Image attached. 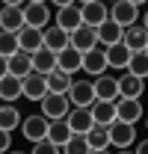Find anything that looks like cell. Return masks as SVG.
<instances>
[{"mask_svg":"<svg viewBox=\"0 0 148 154\" xmlns=\"http://www.w3.org/2000/svg\"><path fill=\"white\" fill-rule=\"evenodd\" d=\"M39 104H42V113L48 116V119H65L68 110H71V98H68V92H48Z\"/></svg>","mask_w":148,"mask_h":154,"instance_id":"6da1fadb","label":"cell"},{"mask_svg":"<svg viewBox=\"0 0 148 154\" xmlns=\"http://www.w3.org/2000/svg\"><path fill=\"white\" fill-rule=\"evenodd\" d=\"M21 92L27 101H42V98L48 95V74H42V71H30V74L21 77Z\"/></svg>","mask_w":148,"mask_h":154,"instance_id":"7a4b0ae2","label":"cell"},{"mask_svg":"<svg viewBox=\"0 0 148 154\" xmlns=\"http://www.w3.org/2000/svg\"><path fill=\"white\" fill-rule=\"evenodd\" d=\"M48 128H51V119L45 113H33V116H24L21 119V134L27 142H36L42 136H48Z\"/></svg>","mask_w":148,"mask_h":154,"instance_id":"3957f363","label":"cell"},{"mask_svg":"<svg viewBox=\"0 0 148 154\" xmlns=\"http://www.w3.org/2000/svg\"><path fill=\"white\" fill-rule=\"evenodd\" d=\"M136 142V125L116 119L110 125V148H130Z\"/></svg>","mask_w":148,"mask_h":154,"instance_id":"277c9868","label":"cell"},{"mask_svg":"<svg viewBox=\"0 0 148 154\" xmlns=\"http://www.w3.org/2000/svg\"><path fill=\"white\" fill-rule=\"evenodd\" d=\"M107 68H110V62H107V48H104V45H95L92 51L83 54V68H80V71H86L89 77L104 74Z\"/></svg>","mask_w":148,"mask_h":154,"instance_id":"5b68a950","label":"cell"},{"mask_svg":"<svg viewBox=\"0 0 148 154\" xmlns=\"http://www.w3.org/2000/svg\"><path fill=\"white\" fill-rule=\"evenodd\" d=\"M142 116H145V110H142V98H122V95L116 98V119L136 125Z\"/></svg>","mask_w":148,"mask_h":154,"instance_id":"8992f818","label":"cell"},{"mask_svg":"<svg viewBox=\"0 0 148 154\" xmlns=\"http://www.w3.org/2000/svg\"><path fill=\"white\" fill-rule=\"evenodd\" d=\"M54 24H59L62 30H77L80 24H83V6L80 3H68V6H59L54 12Z\"/></svg>","mask_w":148,"mask_h":154,"instance_id":"52a82bcc","label":"cell"},{"mask_svg":"<svg viewBox=\"0 0 148 154\" xmlns=\"http://www.w3.org/2000/svg\"><path fill=\"white\" fill-rule=\"evenodd\" d=\"M21 9H24V24L39 27V30H45V27L51 24V18H54V12L48 9V3H30V0H27Z\"/></svg>","mask_w":148,"mask_h":154,"instance_id":"ba28073f","label":"cell"},{"mask_svg":"<svg viewBox=\"0 0 148 154\" xmlns=\"http://www.w3.org/2000/svg\"><path fill=\"white\" fill-rule=\"evenodd\" d=\"M110 18L119 21L122 27H130V24H136V18H139V6L130 3V0H113L110 3Z\"/></svg>","mask_w":148,"mask_h":154,"instance_id":"9c48e42d","label":"cell"},{"mask_svg":"<svg viewBox=\"0 0 148 154\" xmlns=\"http://www.w3.org/2000/svg\"><path fill=\"white\" fill-rule=\"evenodd\" d=\"M142 92H145V77L125 68V74L119 77V95L122 98H142Z\"/></svg>","mask_w":148,"mask_h":154,"instance_id":"30bf717a","label":"cell"},{"mask_svg":"<svg viewBox=\"0 0 148 154\" xmlns=\"http://www.w3.org/2000/svg\"><path fill=\"white\" fill-rule=\"evenodd\" d=\"M68 98H71V107H89L95 101V83L92 80H74L68 89Z\"/></svg>","mask_w":148,"mask_h":154,"instance_id":"8fae6325","label":"cell"},{"mask_svg":"<svg viewBox=\"0 0 148 154\" xmlns=\"http://www.w3.org/2000/svg\"><path fill=\"white\" fill-rule=\"evenodd\" d=\"M80 6H83V24H89V27H98L110 18L107 0H89V3H80Z\"/></svg>","mask_w":148,"mask_h":154,"instance_id":"7c38bea8","label":"cell"},{"mask_svg":"<svg viewBox=\"0 0 148 154\" xmlns=\"http://www.w3.org/2000/svg\"><path fill=\"white\" fill-rule=\"evenodd\" d=\"M56 68H62V71H68V74H77V71L83 68V51H77L74 45L62 48V51L56 54Z\"/></svg>","mask_w":148,"mask_h":154,"instance_id":"4fadbf2b","label":"cell"},{"mask_svg":"<svg viewBox=\"0 0 148 154\" xmlns=\"http://www.w3.org/2000/svg\"><path fill=\"white\" fill-rule=\"evenodd\" d=\"M65 122H68L71 134H86V131L95 125L92 110H89V107H71V110H68V116H65Z\"/></svg>","mask_w":148,"mask_h":154,"instance_id":"5bb4252c","label":"cell"},{"mask_svg":"<svg viewBox=\"0 0 148 154\" xmlns=\"http://www.w3.org/2000/svg\"><path fill=\"white\" fill-rule=\"evenodd\" d=\"M71 45L77 51H92L98 45V27H89V24H80L77 30H71Z\"/></svg>","mask_w":148,"mask_h":154,"instance_id":"9a60e30c","label":"cell"},{"mask_svg":"<svg viewBox=\"0 0 148 154\" xmlns=\"http://www.w3.org/2000/svg\"><path fill=\"white\" fill-rule=\"evenodd\" d=\"M45 45V30H39V27H30V24H24L18 30V48L21 51H39Z\"/></svg>","mask_w":148,"mask_h":154,"instance_id":"2e32d148","label":"cell"},{"mask_svg":"<svg viewBox=\"0 0 148 154\" xmlns=\"http://www.w3.org/2000/svg\"><path fill=\"white\" fill-rule=\"evenodd\" d=\"M71 45V33L68 30H62L59 24H48L45 27V48H51V51H62V48H68Z\"/></svg>","mask_w":148,"mask_h":154,"instance_id":"e0dca14e","label":"cell"},{"mask_svg":"<svg viewBox=\"0 0 148 154\" xmlns=\"http://www.w3.org/2000/svg\"><path fill=\"white\" fill-rule=\"evenodd\" d=\"M86 142H89V151H107L110 148V125H98L86 131Z\"/></svg>","mask_w":148,"mask_h":154,"instance_id":"ac0fdd59","label":"cell"},{"mask_svg":"<svg viewBox=\"0 0 148 154\" xmlns=\"http://www.w3.org/2000/svg\"><path fill=\"white\" fill-rule=\"evenodd\" d=\"M18 98H24V92H21V77L18 74H3L0 77V101L3 104H15Z\"/></svg>","mask_w":148,"mask_h":154,"instance_id":"d6986e66","label":"cell"},{"mask_svg":"<svg viewBox=\"0 0 148 154\" xmlns=\"http://www.w3.org/2000/svg\"><path fill=\"white\" fill-rule=\"evenodd\" d=\"M92 83H95V98H104V101H116L119 98V77H110L104 71V74L95 77Z\"/></svg>","mask_w":148,"mask_h":154,"instance_id":"ffe728a7","label":"cell"},{"mask_svg":"<svg viewBox=\"0 0 148 154\" xmlns=\"http://www.w3.org/2000/svg\"><path fill=\"white\" fill-rule=\"evenodd\" d=\"M24 27V9L21 6H0V30L18 33Z\"/></svg>","mask_w":148,"mask_h":154,"instance_id":"44dd1931","label":"cell"},{"mask_svg":"<svg viewBox=\"0 0 148 154\" xmlns=\"http://www.w3.org/2000/svg\"><path fill=\"white\" fill-rule=\"evenodd\" d=\"M122 36H125V27L119 24V21L107 18L104 24H98V45H116V42H122Z\"/></svg>","mask_w":148,"mask_h":154,"instance_id":"7402d4cb","label":"cell"},{"mask_svg":"<svg viewBox=\"0 0 148 154\" xmlns=\"http://www.w3.org/2000/svg\"><path fill=\"white\" fill-rule=\"evenodd\" d=\"M89 110H92V119L98 125H113V122H116V101L95 98L92 104H89Z\"/></svg>","mask_w":148,"mask_h":154,"instance_id":"603a6c76","label":"cell"},{"mask_svg":"<svg viewBox=\"0 0 148 154\" xmlns=\"http://www.w3.org/2000/svg\"><path fill=\"white\" fill-rule=\"evenodd\" d=\"M130 51L125 42H116V45H107V62H110V68H128V62H130Z\"/></svg>","mask_w":148,"mask_h":154,"instance_id":"cb8c5ba5","label":"cell"},{"mask_svg":"<svg viewBox=\"0 0 148 154\" xmlns=\"http://www.w3.org/2000/svg\"><path fill=\"white\" fill-rule=\"evenodd\" d=\"M122 42L128 45L130 51H145V45H148V30L142 27V24H130V27H125Z\"/></svg>","mask_w":148,"mask_h":154,"instance_id":"d4e9b609","label":"cell"},{"mask_svg":"<svg viewBox=\"0 0 148 154\" xmlns=\"http://www.w3.org/2000/svg\"><path fill=\"white\" fill-rule=\"evenodd\" d=\"M33 71V54L30 51H15L12 57H9V74H18V77H24V74H30Z\"/></svg>","mask_w":148,"mask_h":154,"instance_id":"484cf974","label":"cell"},{"mask_svg":"<svg viewBox=\"0 0 148 154\" xmlns=\"http://www.w3.org/2000/svg\"><path fill=\"white\" fill-rule=\"evenodd\" d=\"M33 68L36 71H42V74H51L56 68V51H51V48H39V51H33Z\"/></svg>","mask_w":148,"mask_h":154,"instance_id":"4316f807","label":"cell"},{"mask_svg":"<svg viewBox=\"0 0 148 154\" xmlns=\"http://www.w3.org/2000/svg\"><path fill=\"white\" fill-rule=\"evenodd\" d=\"M71 83H74V74L62 71V68H54L48 74V92H68Z\"/></svg>","mask_w":148,"mask_h":154,"instance_id":"83f0119b","label":"cell"},{"mask_svg":"<svg viewBox=\"0 0 148 154\" xmlns=\"http://www.w3.org/2000/svg\"><path fill=\"white\" fill-rule=\"evenodd\" d=\"M48 136L54 139L56 145L62 148L65 142H68V136H71V128H68V122L65 119H51V128H48Z\"/></svg>","mask_w":148,"mask_h":154,"instance_id":"f1b7e54d","label":"cell"},{"mask_svg":"<svg viewBox=\"0 0 148 154\" xmlns=\"http://www.w3.org/2000/svg\"><path fill=\"white\" fill-rule=\"evenodd\" d=\"M21 119H24V116L18 113V107H12V104L0 107V128H6V131H15V128L21 125Z\"/></svg>","mask_w":148,"mask_h":154,"instance_id":"f546056e","label":"cell"},{"mask_svg":"<svg viewBox=\"0 0 148 154\" xmlns=\"http://www.w3.org/2000/svg\"><path fill=\"white\" fill-rule=\"evenodd\" d=\"M59 151H65V154H86V151H89L86 134H71V136H68V142H65Z\"/></svg>","mask_w":148,"mask_h":154,"instance_id":"4dcf8cb0","label":"cell"},{"mask_svg":"<svg viewBox=\"0 0 148 154\" xmlns=\"http://www.w3.org/2000/svg\"><path fill=\"white\" fill-rule=\"evenodd\" d=\"M128 71H133V74H139V77H148V54L145 51H133L130 54Z\"/></svg>","mask_w":148,"mask_h":154,"instance_id":"1f68e13d","label":"cell"},{"mask_svg":"<svg viewBox=\"0 0 148 154\" xmlns=\"http://www.w3.org/2000/svg\"><path fill=\"white\" fill-rule=\"evenodd\" d=\"M15 51H18V33L0 30V54H3V57H12Z\"/></svg>","mask_w":148,"mask_h":154,"instance_id":"d6a6232c","label":"cell"},{"mask_svg":"<svg viewBox=\"0 0 148 154\" xmlns=\"http://www.w3.org/2000/svg\"><path fill=\"white\" fill-rule=\"evenodd\" d=\"M9 145H12V131L0 128V151H9Z\"/></svg>","mask_w":148,"mask_h":154,"instance_id":"836d02e7","label":"cell"},{"mask_svg":"<svg viewBox=\"0 0 148 154\" xmlns=\"http://www.w3.org/2000/svg\"><path fill=\"white\" fill-rule=\"evenodd\" d=\"M3 74H9V57L0 54V77H3Z\"/></svg>","mask_w":148,"mask_h":154,"instance_id":"e575fe53","label":"cell"},{"mask_svg":"<svg viewBox=\"0 0 148 154\" xmlns=\"http://www.w3.org/2000/svg\"><path fill=\"white\" fill-rule=\"evenodd\" d=\"M136 151H139V154H148V139H142V142H136Z\"/></svg>","mask_w":148,"mask_h":154,"instance_id":"d590c367","label":"cell"},{"mask_svg":"<svg viewBox=\"0 0 148 154\" xmlns=\"http://www.w3.org/2000/svg\"><path fill=\"white\" fill-rule=\"evenodd\" d=\"M27 0H3V6H24Z\"/></svg>","mask_w":148,"mask_h":154,"instance_id":"8d00e7d4","label":"cell"},{"mask_svg":"<svg viewBox=\"0 0 148 154\" xmlns=\"http://www.w3.org/2000/svg\"><path fill=\"white\" fill-rule=\"evenodd\" d=\"M51 3H54L56 9H59V6H68V3H77V0H51Z\"/></svg>","mask_w":148,"mask_h":154,"instance_id":"74e56055","label":"cell"},{"mask_svg":"<svg viewBox=\"0 0 148 154\" xmlns=\"http://www.w3.org/2000/svg\"><path fill=\"white\" fill-rule=\"evenodd\" d=\"M142 27H145V30H148V9H145V12H142Z\"/></svg>","mask_w":148,"mask_h":154,"instance_id":"f35d334b","label":"cell"},{"mask_svg":"<svg viewBox=\"0 0 148 154\" xmlns=\"http://www.w3.org/2000/svg\"><path fill=\"white\" fill-rule=\"evenodd\" d=\"M130 3H136V6H142V3H148V0H130Z\"/></svg>","mask_w":148,"mask_h":154,"instance_id":"ab89813d","label":"cell"},{"mask_svg":"<svg viewBox=\"0 0 148 154\" xmlns=\"http://www.w3.org/2000/svg\"><path fill=\"white\" fill-rule=\"evenodd\" d=\"M30 3H48V0H30Z\"/></svg>","mask_w":148,"mask_h":154,"instance_id":"60d3db41","label":"cell"},{"mask_svg":"<svg viewBox=\"0 0 148 154\" xmlns=\"http://www.w3.org/2000/svg\"><path fill=\"white\" fill-rule=\"evenodd\" d=\"M77 3H89V0H77Z\"/></svg>","mask_w":148,"mask_h":154,"instance_id":"b9f144b4","label":"cell"},{"mask_svg":"<svg viewBox=\"0 0 148 154\" xmlns=\"http://www.w3.org/2000/svg\"><path fill=\"white\" fill-rule=\"evenodd\" d=\"M145 128H148V116H145Z\"/></svg>","mask_w":148,"mask_h":154,"instance_id":"7bdbcfd3","label":"cell"},{"mask_svg":"<svg viewBox=\"0 0 148 154\" xmlns=\"http://www.w3.org/2000/svg\"><path fill=\"white\" fill-rule=\"evenodd\" d=\"M145 54H148V45H145Z\"/></svg>","mask_w":148,"mask_h":154,"instance_id":"ee69618b","label":"cell"},{"mask_svg":"<svg viewBox=\"0 0 148 154\" xmlns=\"http://www.w3.org/2000/svg\"><path fill=\"white\" fill-rule=\"evenodd\" d=\"M0 6H3V0H0Z\"/></svg>","mask_w":148,"mask_h":154,"instance_id":"f6af8a7d","label":"cell"},{"mask_svg":"<svg viewBox=\"0 0 148 154\" xmlns=\"http://www.w3.org/2000/svg\"><path fill=\"white\" fill-rule=\"evenodd\" d=\"M107 3H113V0H107Z\"/></svg>","mask_w":148,"mask_h":154,"instance_id":"bcb514c9","label":"cell"}]
</instances>
